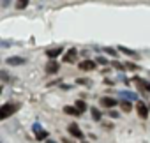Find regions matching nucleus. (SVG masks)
<instances>
[{"mask_svg":"<svg viewBox=\"0 0 150 143\" xmlns=\"http://www.w3.org/2000/svg\"><path fill=\"white\" fill-rule=\"evenodd\" d=\"M18 110H20V104H18V103H6V104H2V108H0V120L9 118V117L14 115Z\"/></svg>","mask_w":150,"mask_h":143,"instance_id":"obj_1","label":"nucleus"},{"mask_svg":"<svg viewBox=\"0 0 150 143\" xmlns=\"http://www.w3.org/2000/svg\"><path fill=\"white\" fill-rule=\"evenodd\" d=\"M44 71H46V74H57L60 71V65H58L57 60H48L46 65H44Z\"/></svg>","mask_w":150,"mask_h":143,"instance_id":"obj_2","label":"nucleus"},{"mask_svg":"<svg viewBox=\"0 0 150 143\" xmlns=\"http://www.w3.org/2000/svg\"><path fill=\"white\" fill-rule=\"evenodd\" d=\"M67 131L74 136V138H80V139H83V131L80 129V125L78 124H74V122H71L69 124V127H67Z\"/></svg>","mask_w":150,"mask_h":143,"instance_id":"obj_3","label":"nucleus"},{"mask_svg":"<svg viewBox=\"0 0 150 143\" xmlns=\"http://www.w3.org/2000/svg\"><path fill=\"white\" fill-rule=\"evenodd\" d=\"M136 111H138V115L145 120V118H148V115H150V110H148V106L145 104V103H138L136 104Z\"/></svg>","mask_w":150,"mask_h":143,"instance_id":"obj_4","label":"nucleus"},{"mask_svg":"<svg viewBox=\"0 0 150 143\" xmlns=\"http://www.w3.org/2000/svg\"><path fill=\"white\" fill-rule=\"evenodd\" d=\"M76 55H78V50H76V48H71V50L64 55V62H65V64H74V62H76Z\"/></svg>","mask_w":150,"mask_h":143,"instance_id":"obj_5","label":"nucleus"},{"mask_svg":"<svg viewBox=\"0 0 150 143\" xmlns=\"http://www.w3.org/2000/svg\"><path fill=\"white\" fill-rule=\"evenodd\" d=\"M101 104L104 106V108H115L117 104H118V101L117 99H113V97H110V96H104V97H101Z\"/></svg>","mask_w":150,"mask_h":143,"instance_id":"obj_6","label":"nucleus"},{"mask_svg":"<svg viewBox=\"0 0 150 143\" xmlns=\"http://www.w3.org/2000/svg\"><path fill=\"white\" fill-rule=\"evenodd\" d=\"M62 51H64L62 46H58V48H51V50H46V57H48L50 60H55L58 55H62Z\"/></svg>","mask_w":150,"mask_h":143,"instance_id":"obj_7","label":"nucleus"},{"mask_svg":"<svg viewBox=\"0 0 150 143\" xmlns=\"http://www.w3.org/2000/svg\"><path fill=\"white\" fill-rule=\"evenodd\" d=\"M34 131H35V138H37V139H46V138H48V131H44L39 124L34 125Z\"/></svg>","mask_w":150,"mask_h":143,"instance_id":"obj_8","label":"nucleus"},{"mask_svg":"<svg viewBox=\"0 0 150 143\" xmlns=\"http://www.w3.org/2000/svg\"><path fill=\"white\" fill-rule=\"evenodd\" d=\"M96 64L97 62H94V60H83V62H80V69L81 71H92V69H96Z\"/></svg>","mask_w":150,"mask_h":143,"instance_id":"obj_9","label":"nucleus"},{"mask_svg":"<svg viewBox=\"0 0 150 143\" xmlns=\"http://www.w3.org/2000/svg\"><path fill=\"white\" fill-rule=\"evenodd\" d=\"M134 83L139 87V88H145L148 94H150V81H146V80H141V78H138V76H134Z\"/></svg>","mask_w":150,"mask_h":143,"instance_id":"obj_10","label":"nucleus"},{"mask_svg":"<svg viewBox=\"0 0 150 143\" xmlns=\"http://www.w3.org/2000/svg\"><path fill=\"white\" fill-rule=\"evenodd\" d=\"M64 113H65V115H74V117L81 115V111H80L76 106H64Z\"/></svg>","mask_w":150,"mask_h":143,"instance_id":"obj_11","label":"nucleus"},{"mask_svg":"<svg viewBox=\"0 0 150 143\" xmlns=\"http://www.w3.org/2000/svg\"><path fill=\"white\" fill-rule=\"evenodd\" d=\"M120 97H122V99H127V101H136V99H138V96H136L134 92H127V90H122V92H120Z\"/></svg>","mask_w":150,"mask_h":143,"instance_id":"obj_12","label":"nucleus"},{"mask_svg":"<svg viewBox=\"0 0 150 143\" xmlns=\"http://www.w3.org/2000/svg\"><path fill=\"white\" fill-rule=\"evenodd\" d=\"M7 64H9V65H23L25 60H23L21 57H11V58H7Z\"/></svg>","mask_w":150,"mask_h":143,"instance_id":"obj_13","label":"nucleus"},{"mask_svg":"<svg viewBox=\"0 0 150 143\" xmlns=\"http://www.w3.org/2000/svg\"><path fill=\"white\" fill-rule=\"evenodd\" d=\"M118 51H122V53H125V55H129V57H136V51H132V50H129V48H125V46H118Z\"/></svg>","mask_w":150,"mask_h":143,"instance_id":"obj_14","label":"nucleus"},{"mask_svg":"<svg viewBox=\"0 0 150 143\" xmlns=\"http://www.w3.org/2000/svg\"><path fill=\"white\" fill-rule=\"evenodd\" d=\"M76 108H78V110L83 113V111H87V108H88V106H87V103H85V101L78 99V101H76Z\"/></svg>","mask_w":150,"mask_h":143,"instance_id":"obj_15","label":"nucleus"},{"mask_svg":"<svg viewBox=\"0 0 150 143\" xmlns=\"http://www.w3.org/2000/svg\"><path fill=\"white\" fill-rule=\"evenodd\" d=\"M120 108H122V111L129 113V111L132 110V104H131V103H127V101H122V103H120Z\"/></svg>","mask_w":150,"mask_h":143,"instance_id":"obj_16","label":"nucleus"},{"mask_svg":"<svg viewBox=\"0 0 150 143\" xmlns=\"http://www.w3.org/2000/svg\"><path fill=\"white\" fill-rule=\"evenodd\" d=\"M90 113H92V118H94V120H101V117H103V115H101V111H99L97 108H92V110H90Z\"/></svg>","mask_w":150,"mask_h":143,"instance_id":"obj_17","label":"nucleus"},{"mask_svg":"<svg viewBox=\"0 0 150 143\" xmlns=\"http://www.w3.org/2000/svg\"><path fill=\"white\" fill-rule=\"evenodd\" d=\"M28 6V0H16V9H25Z\"/></svg>","mask_w":150,"mask_h":143,"instance_id":"obj_18","label":"nucleus"},{"mask_svg":"<svg viewBox=\"0 0 150 143\" xmlns=\"http://www.w3.org/2000/svg\"><path fill=\"white\" fill-rule=\"evenodd\" d=\"M96 62H97V64H101V65H106V64H108V58H104V57H97V58H96Z\"/></svg>","mask_w":150,"mask_h":143,"instance_id":"obj_19","label":"nucleus"},{"mask_svg":"<svg viewBox=\"0 0 150 143\" xmlns=\"http://www.w3.org/2000/svg\"><path fill=\"white\" fill-rule=\"evenodd\" d=\"M125 69H131V71H138V65H136V64H132V62H127V64H125Z\"/></svg>","mask_w":150,"mask_h":143,"instance_id":"obj_20","label":"nucleus"},{"mask_svg":"<svg viewBox=\"0 0 150 143\" xmlns=\"http://www.w3.org/2000/svg\"><path fill=\"white\" fill-rule=\"evenodd\" d=\"M76 83H80V85H90V80H87V78H78Z\"/></svg>","mask_w":150,"mask_h":143,"instance_id":"obj_21","label":"nucleus"},{"mask_svg":"<svg viewBox=\"0 0 150 143\" xmlns=\"http://www.w3.org/2000/svg\"><path fill=\"white\" fill-rule=\"evenodd\" d=\"M103 50H104L108 55H111V57H117V51H115L113 48H103Z\"/></svg>","mask_w":150,"mask_h":143,"instance_id":"obj_22","label":"nucleus"},{"mask_svg":"<svg viewBox=\"0 0 150 143\" xmlns=\"http://www.w3.org/2000/svg\"><path fill=\"white\" fill-rule=\"evenodd\" d=\"M113 67H115V69H120V71H122V69H125V65H122V64H120V62H117V60H113Z\"/></svg>","mask_w":150,"mask_h":143,"instance_id":"obj_23","label":"nucleus"},{"mask_svg":"<svg viewBox=\"0 0 150 143\" xmlns=\"http://www.w3.org/2000/svg\"><path fill=\"white\" fill-rule=\"evenodd\" d=\"M0 74H2V80H4V81H9V76H7V73H6V71H2Z\"/></svg>","mask_w":150,"mask_h":143,"instance_id":"obj_24","label":"nucleus"},{"mask_svg":"<svg viewBox=\"0 0 150 143\" xmlns=\"http://www.w3.org/2000/svg\"><path fill=\"white\" fill-rule=\"evenodd\" d=\"M110 117H111V118H117V117H118V113H117L115 110H110Z\"/></svg>","mask_w":150,"mask_h":143,"instance_id":"obj_25","label":"nucleus"},{"mask_svg":"<svg viewBox=\"0 0 150 143\" xmlns=\"http://www.w3.org/2000/svg\"><path fill=\"white\" fill-rule=\"evenodd\" d=\"M62 143H72L71 139H67V138H62Z\"/></svg>","mask_w":150,"mask_h":143,"instance_id":"obj_26","label":"nucleus"},{"mask_svg":"<svg viewBox=\"0 0 150 143\" xmlns=\"http://www.w3.org/2000/svg\"><path fill=\"white\" fill-rule=\"evenodd\" d=\"M148 110H150V106H148Z\"/></svg>","mask_w":150,"mask_h":143,"instance_id":"obj_27","label":"nucleus"},{"mask_svg":"<svg viewBox=\"0 0 150 143\" xmlns=\"http://www.w3.org/2000/svg\"><path fill=\"white\" fill-rule=\"evenodd\" d=\"M83 143H87V141H83Z\"/></svg>","mask_w":150,"mask_h":143,"instance_id":"obj_28","label":"nucleus"}]
</instances>
